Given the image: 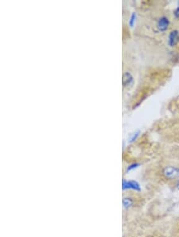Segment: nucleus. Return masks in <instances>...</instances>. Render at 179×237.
<instances>
[{"mask_svg": "<svg viewBox=\"0 0 179 237\" xmlns=\"http://www.w3.org/2000/svg\"><path fill=\"white\" fill-rule=\"evenodd\" d=\"M163 174L166 179L174 180L179 178V168L174 166H166L163 169Z\"/></svg>", "mask_w": 179, "mask_h": 237, "instance_id": "f257e3e1", "label": "nucleus"}, {"mask_svg": "<svg viewBox=\"0 0 179 237\" xmlns=\"http://www.w3.org/2000/svg\"><path fill=\"white\" fill-rule=\"evenodd\" d=\"M122 188L123 190L130 189V190H134V191H136V192L141 191L140 184H139L137 181H135V180H123Z\"/></svg>", "mask_w": 179, "mask_h": 237, "instance_id": "f03ea898", "label": "nucleus"}, {"mask_svg": "<svg viewBox=\"0 0 179 237\" xmlns=\"http://www.w3.org/2000/svg\"><path fill=\"white\" fill-rule=\"evenodd\" d=\"M170 26V20L166 17H162L158 20L157 27L159 31H166Z\"/></svg>", "mask_w": 179, "mask_h": 237, "instance_id": "7ed1b4c3", "label": "nucleus"}, {"mask_svg": "<svg viewBox=\"0 0 179 237\" xmlns=\"http://www.w3.org/2000/svg\"><path fill=\"white\" fill-rule=\"evenodd\" d=\"M179 42V32L176 30H172L169 35L168 44L171 47H174Z\"/></svg>", "mask_w": 179, "mask_h": 237, "instance_id": "20e7f679", "label": "nucleus"}, {"mask_svg": "<svg viewBox=\"0 0 179 237\" xmlns=\"http://www.w3.org/2000/svg\"><path fill=\"white\" fill-rule=\"evenodd\" d=\"M122 81L123 85L124 86H129V85H131L133 82V77H132V75L129 72H126V73H124L123 75Z\"/></svg>", "mask_w": 179, "mask_h": 237, "instance_id": "39448f33", "label": "nucleus"}, {"mask_svg": "<svg viewBox=\"0 0 179 237\" xmlns=\"http://www.w3.org/2000/svg\"><path fill=\"white\" fill-rule=\"evenodd\" d=\"M133 204V200L131 198H124L123 200V207L126 208H129Z\"/></svg>", "mask_w": 179, "mask_h": 237, "instance_id": "423d86ee", "label": "nucleus"}, {"mask_svg": "<svg viewBox=\"0 0 179 237\" xmlns=\"http://www.w3.org/2000/svg\"><path fill=\"white\" fill-rule=\"evenodd\" d=\"M135 21H136V14L132 13V16H131L130 19H129V26L131 27H133L135 23Z\"/></svg>", "mask_w": 179, "mask_h": 237, "instance_id": "0eeeda50", "label": "nucleus"}, {"mask_svg": "<svg viewBox=\"0 0 179 237\" xmlns=\"http://www.w3.org/2000/svg\"><path fill=\"white\" fill-rule=\"evenodd\" d=\"M139 133H140V132H139V130H138L137 132H135L133 135H132V137H131L130 139H129V142H130V143H132V142H135V140L138 138V137H139Z\"/></svg>", "mask_w": 179, "mask_h": 237, "instance_id": "6e6552de", "label": "nucleus"}, {"mask_svg": "<svg viewBox=\"0 0 179 237\" xmlns=\"http://www.w3.org/2000/svg\"><path fill=\"white\" fill-rule=\"evenodd\" d=\"M139 165H139V163H133V164H132V165H129L128 167V169H127V172L131 171V170H132V169H136V168L139 167Z\"/></svg>", "mask_w": 179, "mask_h": 237, "instance_id": "1a4fd4ad", "label": "nucleus"}, {"mask_svg": "<svg viewBox=\"0 0 179 237\" xmlns=\"http://www.w3.org/2000/svg\"><path fill=\"white\" fill-rule=\"evenodd\" d=\"M174 14V16H175L177 19H179V3H178V7H177L175 9Z\"/></svg>", "mask_w": 179, "mask_h": 237, "instance_id": "9d476101", "label": "nucleus"}, {"mask_svg": "<svg viewBox=\"0 0 179 237\" xmlns=\"http://www.w3.org/2000/svg\"><path fill=\"white\" fill-rule=\"evenodd\" d=\"M176 188H177V190H179V180H178V182H177V185H176Z\"/></svg>", "mask_w": 179, "mask_h": 237, "instance_id": "9b49d317", "label": "nucleus"}]
</instances>
